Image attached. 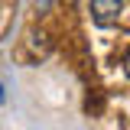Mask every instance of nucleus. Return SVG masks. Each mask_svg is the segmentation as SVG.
I'll use <instances>...</instances> for the list:
<instances>
[{
  "label": "nucleus",
  "mask_w": 130,
  "mask_h": 130,
  "mask_svg": "<svg viewBox=\"0 0 130 130\" xmlns=\"http://www.w3.org/2000/svg\"><path fill=\"white\" fill-rule=\"evenodd\" d=\"M98 26H130V0H91Z\"/></svg>",
  "instance_id": "obj_1"
},
{
  "label": "nucleus",
  "mask_w": 130,
  "mask_h": 130,
  "mask_svg": "<svg viewBox=\"0 0 130 130\" xmlns=\"http://www.w3.org/2000/svg\"><path fill=\"white\" fill-rule=\"evenodd\" d=\"M124 72H127V78H130V49H127V55H124Z\"/></svg>",
  "instance_id": "obj_2"
},
{
  "label": "nucleus",
  "mask_w": 130,
  "mask_h": 130,
  "mask_svg": "<svg viewBox=\"0 0 130 130\" xmlns=\"http://www.w3.org/2000/svg\"><path fill=\"white\" fill-rule=\"evenodd\" d=\"M0 104H3V88H0Z\"/></svg>",
  "instance_id": "obj_3"
}]
</instances>
